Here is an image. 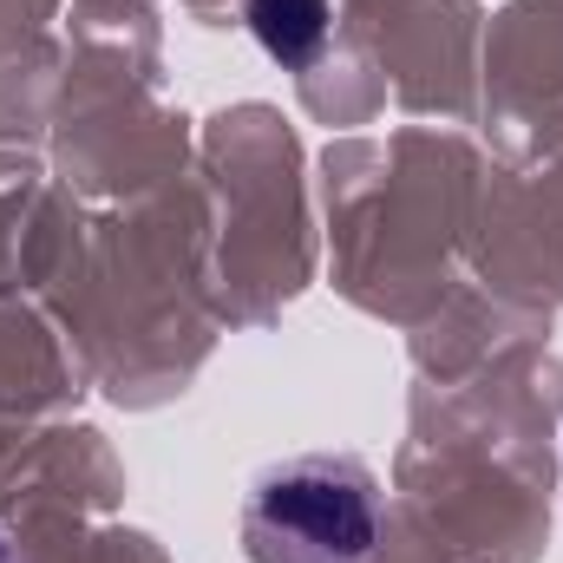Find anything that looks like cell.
<instances>
[{
    "mask_svg": "<svg viewBox=\"0 0 563 563\" xmlns=\"http://www.w3.org/2000/svg\"><path fill=\"white\" fill-rule=\"evenodd\" d=\"M0 563H20V558H13V544H7V538H0Z\"/></svg>",
    "mask_w": 563,
    "mask_h": 563,
    "instance_id": "3",
    "label": "cell"
},
{
    "mask_svg": "<svg viewBox=\"0 0 563 563\" xmlns=\"http://www.w3.org/2000/svg\"><path fill=\"white\" fill-rule=\"evenodd\" d=\"M250 563H374L380 551V485L361 459L295 452L243 492Z\"/></svg>",
    "mask_w": 563,
    "mask_h": 563,
    "instance_id": "1",
    "label": "cell"
},
{
    "mask_svg": "<svg viewBox=\"0 0 563 563\" xmlns=\"http://www.w3.org/2000/svg\"><path fill=\"white\" fill-rule=\"evenodd\" d=\"M250 33L282 66H314L328 46V0H250Z\"/></svg>",
    "mask_w": 563,
    "mask_h": 563,
    "instance_id": "2",
    "label": "cell"
}]
</instances>
